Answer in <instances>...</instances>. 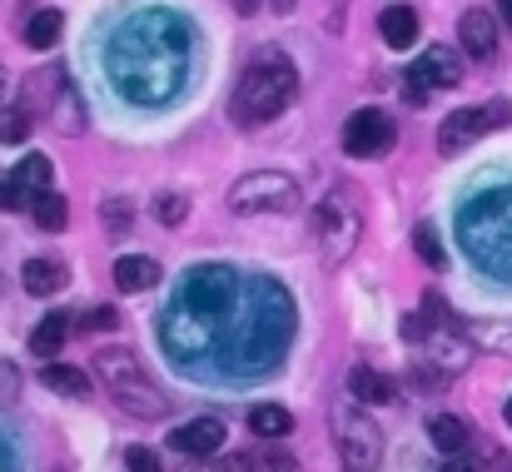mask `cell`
<instances>
[{"label":"cell","instance_id":"9c48e42d","mask_svg":"<svg viewBox=\"0 0 512 472\" xmlns=\"http://www.w3.org/2000/svg\"><path fill=\"white\" fill-rule=\"evenodd\" d=\"M458 85H463V60L448 45H433L408 65V100L413 105H423L428 90H458Z\"/></svg>","mask_w":512,"mask_h":472},{"label":"cell","instance_id":"7c38bea8","mask_svg":"<svg viewBox=\"0 0 512 472\" xmlns=\"http://www.w3.org/2000/svg\"><path fill=\"white\" fill-rule=\"evenodd\" d=\"M170 443L184 458H214V453L224 448V423H219V418H194V423L174 428Z\"/></svg>","mask_w":512,"mask_h":472},{"label":"cell","instance_id":"52a82bcc","mask_svg":"<svg viewBox=\"0 0 512 472\" xmlns=\"http://www.w3.org/2000/svg\"><path fill=\"white\" fill-rule=\"evenodd\" d=\"M229 209L234 214H289V209H299V184L289 174L254 169L229 184Z\"/></svg>","mask_w":512,"mask_h":472},{"label":"cell","instance_id":"e0dca14e","mask_svg":"<svg viewBox=\"0 0 512 472\" xmlns=\"http://www.w3.org/2000/svg\"><path fill=\"white\" fill-rule=\"evenodd\" d=\"M40 383H45V388H55V393H65V398H90V388H95L85 368L50 363V358H45V368H40Z\"/></svg>","mask_w":512,"mask_h":472},{"label":"cell","instance_id":"9a60e30c","mask_svg":"<svg viewBox=\"0 0 512 472\" xmlns=\"http://www.w3.org/2000/svg\"><path fill=\"white\" fill-rule=\"evenodd\" d=\"M378 35H383V45H393V50L413 45V40H418V10H413V5H388V10L378 15Z\"/></svg>","mask_w":512,"mask_h":472},{"label":"cell","instance_id":"603a6c76","mask_svg":"<svg viewBox=\"0 0 512 472\" xmlns=\"http://www.w3.org/2000/svg\"><path fill=\"white\" fill-rule=\"evenodd\" d=\"M15 179H20V189L35 199V194H45L50 189V179H55V164L45 155H25L20 164H15Z\"/></svg>","mask_w":512,"mask_h":472},{"label":"cell","instance_id":"83f0119b","mask_svg":"<svg viewBox=\"0 0 512 472\" xmlns=\"http://www.w3.org/2000/svg\"><path fill=\"white\" fill-rule=\"evenodd\" d=\"M20 403V368L10 358H0V408Z\"/></svg>","mask_w":512,"mask_h":472},{"label":"cell","instance_id":"5bb4252c","mask_svg":"<svg viewBox=\"0 0 512 472\" xmlns=\"http://www.w3.org/2000/svg\"><path fill=\"white\" fill-rule=\"evenodd\" d=\"M155 284H160V264H155V259H145V254H120V259H115V289L145 294V289H155Z\"/></svg>","mask_w":512,"mask_h":472},{"label":"cell","instance_id":"4dcf8cb0","mask_svg":"<svg viewBox=\"0 0 512 472\" xmlns=\"http://www.w3.org/2000/svg\"><path fill=\"white\" fill-rule=\"evenodd\" d=\"M125 468L130 472H165V463H160L150 448H130V453H125Z\"/></svg>","mask_w":512,"mask_h":472},{"label":"cell","instance_id":"44dd1931","mask_svg":"<svg viewBox=\"0 0 512 472\" xmlns=\"http://www.w3.org/2000/svg\"><path fill=\"white\" fill-rule=\"evenodd\" d=\"M65 338H70V318L65 314L40 318V328L30 333V353H35V358H55V353L65 348Z\"/></svg>","mask_w":512,"mask_h":472},{"label":"cell","instance_id":"d6986e66","mask_svg":"<svg viewBox=\"0 0 512 472\" xmlns=\"http://www.w3.org/2000/svg\"><path fill=\"white\" fill-rule=\"evenodd\" d=\"M249 428H254V438H264V443H284V438L294 433V413L279 408V403H259V408L249 413Z\"/></svg>","mask_w":512,"mask_h":472},{"label":"cell","instance_id":"836d02e7","mask_svg":"<svg viewBox=\"0 0 512 472\" xmlns=\"http://www.w3.org/2000/svg\"><path fill=\"white\" fill-rule=\"evenodd\" d=\"M0 472H15V458H10V448L0 443Z\"/></svg>","mask_w":512,"mask_h":472},{"label":"cell","instance_id":"7402d4cb","mask_svg":"<svg viewBox=\"0 0 512 472\" xmlns=\"http://www.w3.org/2000/svg\"><path fill=\"white\" fill-rule=\"evenodd\" d=\"M30 219H35L40 229L60 234V229L70 224V209H65V199H60L55 189H45V194H35V199H30Z\"/></svg>","mask_w":512,"mask_h":472},{"label":"cell","instance_id":"f35d334b","mask_svg":"<svg viewBox=\"0 0 512 472\" xmlns=\"http://www.w3.org/2000/svg\"><path fill=\"white\" fill-rule=\"evenodd\" d=\"M508 428H512V403H508Z\"/></svg>","mask_w":512,"mask_h":472},{"label":"cell","instance_id":"7a4b0ae2","mask_svg":"<svg viewBox=\"0 0 512 472\" xmlns=\"http://www.w3.org/2000/svg\"><path fill=\"white\" fill-rule=\"evenodd\" d=\"M294 95H299V70H294V60L279 55V50H259V55L249 60V70L239 75L234 95H229V115H234V125L249 130V125H264V120L284 115Z\"/></svg>","mask_w":512,"mask_h":472},{"label":"cell","instance_id":"5b68a950","mask_svg":"<svg viewBox=\"0 0 512 472\" xmlns=\"http://www.w3.org/2000/svg\"><path fill=\"white\" fill-rule=\"evenodd\" d=\"M314 234H319V254L329 264H343L353 254V244L363 239V209H358L348 184L324 194V204L314 209Z\"/></svg>","mask_w":512,"mask_h":472},{"label":"cell","instance_id":"484cf974","mask_svg":"<svg viewBox=\"0 0 512 472\" xmlns=\"http://www.w3.org/2000/svg\"><path fill=\"white\" fill-rule=\"evenodd\" d=\"M30 135V110H0V145H20Z\"/></svg>","mask_w":512,"mask_h":472},{"label":"cell","instance_id":"3957f363","mask_svg":"<svg viewBox=\"0 0 512 472\" xmlns=\"http://www.w3.org/2000/svg\"><path fill=\"white\" fill-rule=\"evenodd\" d=\"M458 234L478 269L512 279V189H493V194L473 199L458 219Z\"/></svg>","mask_w":512,"mask_h":472},{"label":"cell","instance_id":"8fae6325","mask_svg":"<svg viewBox=\"0 0 512 472\" xmlns=\"http://www.w3.org/2000/svg\"><path fill=\"white\" fill-rule=\"evenodd\" d=\"M483 130H493V110L473 105V110H453L438 130V150L443 155H463L473 140H483Z\"/></svg>","mask_w":512,"mask_h":472},{"label":"cell","instance_id":"277c9868","mask_svg":"<svg viewBox=\"0 0 512 472\" xmlns=\"http://www.w3.org/2000/svg\"><path fill=\"white\" fill-rule=\"evenodd\" d=\"M95 373H100V383L110 388V398L125 408V413H135V418H145V423H155V418H165V393L145 378V368L135 363V353H125V348H105L100 358H95Z\"/></svg>","mask_w":512,"mask_h":472},{"label":"cell","instance_id":"cb8c5ba5","mask_svg":"<svg viewBox=\"0 0 512 472\" xmlns=\"http://www.w3.org/2000/svg\"><path fill=\"white\" fill-rule=\"evenodd\" d=\"M60 25H65L60 10H35V15L25 20V45H30V50H50V45L60 40Z\"/></svg>","mask_w":512,"mask_h":472},{"label":"cell","instance_id":"ffe728a7","mask_svg":"<svg viewBox=\"0 0 512 472\" xmlns=\"http://www.w3.org/2000/svg\"><path fill=\"white\" fill-rule=\"evenodd\" d=\"M428 438H433V448H438V453L458 458V453L468 448V423H463V418H453V413H438V418L428 423Z\"/></svg>","mask_w":512,"mask_h":472},{"label":"cell","instance_id":"8992f818","mask_svg":"<svg viewBox=\"0 0 512 472\" xmlns=\"http://www.w3.org/2000/svg\"><path fill=\"white\" fill-rule=\"evenodd\" d=\"M334 443H339L343 472H373L383 463V433L363 413V403H339L334 408Z\"/></svg>","mask_w":512,"mask_h":472},{"label":"cell","instance_id":"30bf717a","mask_svg":"<svg viewBox=\"0 0 512 472\" xmlns=\"http://www.w3.org/2000/svg\"><path fill=\"white\" fill-rule=\"evenodd\" d=\"M398 145V125L388 110H353L343 125V155L353 159H378Z\"/></svg>","mask_w":512,"mask_h":472},{"label":"cell","instance_id":"4316f807","mask_svg":"<svg viewBox=\"0 0 512 472\" xmlns=\"http://www.w3.org/2000/svg\"><path fill=\"white\" fill-rule=\"evenodd\" d=\"M155 219H160V224H184V219H189V199H184V194H160V199H155Z\"/></svg>","mask_w":512,"mask_h":472},{"label":"cell","instance_id":"2e32d148","mask_svg":"<svg viewBox=\"0 0 512 472\" xmlns=\"http://www.w3.org/2000/svg\"><path fill=\"white\" fill-rule=\"evenodd\" d=\"M20 284H25V294H35V299L60 294V289H65V264H55V259H30V264L20 269Z\"/></svg>","mask_w":512,"mask_h":472},{"label":"cell","instance_id":"d590c367","mask_svg":"<svg viewBox=\"0 0 512 472\" xmlns=\"http://www.w3.org/2000/svg\"><path fill=\"white\" fill-rule=\"evenodd\" d=\"M269 5H274V10H279V15H284V10H294V5H299V0H269Z\"/></svg>","mask_w":512,"mask_h":472},{"label":"cell","instance_id":"f1b7e54d","mask_svg":"<svg viewBox=\"0 0 512 472\" xmlns=\"http://www.w3.org/2000/svg\"><path fill=\"white\" fill-rule=\"evenodd\" d=\"M100 219H105V229H110V234H120V229H130V204H125V199H105Z\"/></svg>","mask_w":512,"mask_h":472},{"label":"cell","instance_id":"ba28073f","mask_svg":"<svg viewBox=\"0 0 512 472\" xmlns=\"http://www.w3.org/2000/svg\"><path fill=\"white\" fill-rule=\"evenodd\" d=\"M30 95L45 105V120L60 130V135H80L85 130V100H80V90L70 85V75L65 70H55L50 75V90H45V75H30Z\"/></svg>","mask_w":512,"mask_h":472},{"label":"cell","instance_id":"1f68e13d","mask_svg":"<svg viewBox=\"0 0 512 472\" xmlns=\"http://www.w3.org/2000/svg\"><path fill=\"white\" fill-rule=\"evenodd\" d=\"M120 318H115V309H90L85 314V328H115Z\"/></svg>","mask_w":512,"mask_h":472},{"label":"cell","instance_id":"f546056e","mask_svg":"<svg viewBox=\"0 0 512 472\" xmlns=\"http://www.w3.org/2000/svg\"><path fill=\"white\" fill-rule=\"evenodd\" d=\"M25 199H30V194L20 189V179H15V174H10V179L0 174V209H25Z\"/></svg>","mask_w":512,"mask_h":472},{"label":"cell","instance_id":"ac0fdd59","mask_svg":"<svg viewBox=\"0 0 512 472\" xmlns=\"http://www.w3.org/2000/svg\"><path fill=\"white\" fill-rule=\"evenodd\" d=\"M348 393L358 403H393L398 398V383L388 373H373V368H353L348 373Z\"/></svg>","mask_w":512,"mask_h":472},{"label":"cell","instance_id":"d4e9b609","mask_svg":"<svg viewBox=\"0 0 512 472\" xmlns=\"http://www.w3.org/2000/svg\"><path fill=\"white\" fill-rule=\"evenodd\" d=\"M413 244H418V259H423L428 269H443V264H448V254H443V244H438V229H433V224H418V229H413Z\"/></svg>","mask_w":512,"mask_h":472},{"label":"cell","instance_id":"8d00e7d4","mask_svg":"<svg viewBox=\"0 0 512 472\" xmlns=\"http://www.w3.org/2000/svg\"><path fill=\"white\" fill-rule=\"evenodd\" d=\"M239 10H244V15H249V10H259V0H239Z\"/></svg>","mask_w":512,"mask_h":472},{"label":"cell","instance_id":"6da1fadb","mask_svg":"<svg viewBox=\"0 0 512 472\" xmlns=\"http://www.w3.org/2000/svg\"><path fill=\"white\" fill-rule=\"evenodd\" d=\"M105 70L115 90L135 105H165L189 75V30L174 15H135L105 45Z\"/></svg>","mask_w":512,"mask_h":472},{"label":"cell","instance_id":"e575fe53","mask_svg":"<svg viewBox=\"0 0 512 472\" xmlns=\"http://www.w3.org/2000/svg\"><path fill=\"white\" fill-rule=\"evenodd\" d=\"M498 15H503V25H512V0H498Z\"/></svg>","mask_w":512,"mask_h":472},{"label":"cell","instance_id":"4fadbf2b","mask_svg":"<svg viewBox=\"0 0 512 472\" xmlns=\"http://www.w3.org/2000/svg\"><path fill=\"white\" fill-rule=\"evenodd\" d=\"M458 45L473 55V60H493L498 55V20L488 10H468L458 20Z\"/></svg>","mask_w":512,"mask_h":472},{"label":"cell","instance_id":"d6a6232c","mask_svg":"<svg viewBox=\"0 0 512 472\" xmlns=\"http://www.w3.org/2000/svg\"><path fill=\"white\" fill-rule=\"evenodd\" d=\"M438 472H478V468H473L468 458H453V463H443V468H438Z\"/></svg>","mask_w":512,"mask_h":472},{"label":"cell","instance_id":"74e56055","mask_svg":"<svg viewBox=\"0 0 512 472\" xmlns=\"http://www.w3.org/2000/svg\"><path fill=\"white\" fill-rule=\"evenodd\" d=\"M0 95H5V75H0Z\"/></svg>","mask_w":512,"mask_h":472}]
</instances>
